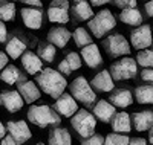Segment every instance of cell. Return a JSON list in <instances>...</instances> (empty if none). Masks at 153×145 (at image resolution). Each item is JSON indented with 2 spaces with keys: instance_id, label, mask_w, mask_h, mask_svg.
Returning a JSON list of instances; mask_svg holds the SVG:
<instances>
[{
  "instance_id": "cell-1",
  "label": "cell",
  "mask_w": 153,
  "mask_h": 145,
  "mask_svg": "<svg viewBox=\"0 0 153 145\" xmlns=\"http://www.w3.org/2000/svg\"><path fill=\"white\" fill-rule=\"evenodd\" d=\"M35 84L43 93L49 95L54 99H58L68 87V80L58 70L46 67L35 76Z\"/></svg>"
},
{
  "instance_id": "cell-2",
  "label": "cell",
  "mask_w": 153,
  "mask_h": 145,
  "mask_svg": "<svg viewBox=\"0 0 153 145\" xmlns=\"http://www.w3.org/2000/svg\"><path fill=\"white\" fill-rule=\"evenodd\" d=\"M28 121L40 128L49 127V125H54L57 127L61 122V116L58 113H55L52 110V107L48 104H40V105H31L28 113Z\"/></svg>"
},
{
  "instance_id": "cell-3",
  "label": "cell",
  "mask_w": 153,
  "mask_h": 145,
  "mask_svg": "<svg viewBox=\"0 0 153 145\" xmlns=\"http://www.w3.org/2000/svg\"><path fill=\"white\" fill-rule=\"evenodd\" d=\"M115 26H117V18L110 12V9H101L87 21V28L95 38H103Z\"/></svg>"
},
{
  "instance_id": "cell-4",
  "label": "cell",
  "mask_w": 153,
  "mask_h": 145,
  "mask_svg": "<svg viewBox=\"0 0 153 145\" xmlns=\"http://www.w3.org/2000/svg\"><path fill=\"white\" fill-rule=\"evenodd\" d=\"M71 125L80 138L87 139L94 136V131L97 128V119L91 112H87L86 109H80L71 118Z\"/></svg>"
},
{
  "instance_id": "cell-5",
  "label": "cell",
  "mask_w": 153,
  "mask_h": 145,
  "mask_svg": "<svg viewBox=\"0 0 153 145\" xmlns=\"http://www.w3.org/2000/svg\"><path fill=\"white\" fill-rule=\"evenodd\" d=\"M69 92H71L69 95L76 102H81L84 105H92L97 101L95 90L91 87V83H89L84 76H76L69 84Z\"/></svg>"
},
{
  "instance_id": "cell-6",
  "label": "cell",
  "mask_w": 153,
  "mask_h": 145,
  "mask_svg": "<svg viewBox=\"0 0 153 145\" xmlns=\"http://www.w3.org/2000/svg\"><path fill=\"white\" fill-rule=\"evenodd\" d=\"M103 49L110 58L130 57L129 40L123 34H110L103 40Z\"/></svg>"
},
{
  "instance_id": "cell-7",
  "label": "cell",
  "mask_w": 153,
  "mask_h": 145,
  "mask_svg": "<svg viewBox=\"0 0 153 145\" xmlns=\"http://www.w3.org/2000/svg\"><path fill=\"white\" fill-rule=\"evenodd\" d=\"M136 72H138V64L135 58H130V57H124L118 61L112 63L110 69H109V73L113 81L132 80V78L136 76Z\"/></svg>"
},
{
  "instance_id": "cell-8",
  "label": "cell",
  "mask_w": 153,
  "mask_h": 145,
  "mask_svg": "<svg viewBox=\"0 0 153 145\" xmlns=\"http://www.w3.org/2000/svg\"><path fill=\"white\" fill-rule=\"evenodd\" d=\"M153 43L152 28L149 24H141L130 32V46H133L138 52L144 50Z\"/></svg>"
},
{
  "instance_id": "cell-9",
  "label": "cell",
  "mask_w": 153,
  "mask_h": 145,
  "mask_svg": "<svg viewBox=\"0 0 153 145\" xmlns=\"http://www.w3.org/2000/svg\"><path fill=\"white\" fill-rule=\"evenodd\" d=\"M6 130H8L9 136L16 141L17 145L28 142L32 138V133H31L26 121H9L6 124Z\"/></svg>"
},
{
  "instance_id": "cell-10",
  "label": "cell",
  "mask_w": 153,
  "mask_h": 145,
  "mask_svg": "<svg viewBox=\"0 0 153 145\" xmlns=\"http://www.w3.org/2000/svg\"><path fill=\"white\" fill-rule=\"evenodd\" d=\"M52 110L58 113L60 116L65 118H72L76 112H78V102H76L69 93H63L58 99H55Z\"/></svg>"
},
{
  "instance_id": "cell-11",
  "label": "cell",
  "mask_w": 153,
  "mask_h": 145,
  "mask_svg": "<svg viewBox=\"0 0 153 145\" xmlns=\"http://www.w3.org/2000/svg\"><path fill=\"white\" fill-rule=\"evenodd\" d=\"M20 17L23 24L29 29H40L43 24V12L42 9L37 8H22L20 9Z\"/></svg>"
},
{
  "instance_id": "cell-12",
  "label": "cell",
  "mask_w": 153,
  "mask_h": 145,
  "mask_svg": "<svg viewBox=\"0 0 153 145\" xmlns=\"http://www.w3.org/2000/svg\"><path fill=\"white\" fill-rule=\"evenodd\" d=\"M71 38H72V32H69V29L63 28V26L51 28L49 32H48V43L52 44L54 47L63 49L65 46H68Z\"/></svg>"
},
{
  "instance_id": "cell-13",
  "label": "cell",
  "mask_w": 153,
  "mask_h": 145,
  "mask_svg": "<svg viewBox=\"0 0 153 145\" xmlns=\"http://www.w3.org/2000/svg\"><path fill=\"white\" fill-rule=\"evenodd\" d=\"M80 55H81V60L87 64V67H91V69H97L103 64V57H101L100 47L95 43L83 47Z\"/></svg>"
},
{
  "instance_id": "cell-14",
  "label": "cell",
  "mask_w": 153,
  "mask_h": 145,
  "mask_svg": "<svg viewBox=\"0 0 153 145\" xmlns=\"http://www.w3.org/2000/svg\"><path fill=\"white\" fill-rule=\"evenodd\" d=\"M2 105L9 113H17L23 109V99L17 90H5L2 92Z\"/></svg>"
},
{
  "instance_id": "cell-15",
  "label": "cell",
  "mask_w": 153,
  "mask_h": 145,
  "mask_svg": "<svg viewBox=\"0 0 153 145\" xmlns=\"http://www.w3.org/2000/svg\"><path fill=\"white\" fill-rule=\"evenodd\" d=\"M117 113V109L113 105L106 101V99H100L95 105H94V116L97 121H101L104 124H109L112 121V118Z\"/></svg>"
},
{
  "instance_id": "cell-16",
  "label": "cell",
  "mask_w": 153,
  "mask_h": 145,
  "mask_svg": "<svg viewBox=\"0 0 153 145\" xmlns=\"http://www.w3.org/2000/svg\"><path fill=\"white\" fill-rule=\"evenodd\" d=\"M130 119L135 131H149L153 127V112L152 110L136 112L130 116Z\"/></svg>"
},
{
  "instance_id": "cell-17",
  "label": "cell",
  "mask_w": 153,
  "mask_h": 145,
  "mask_svg": "<svg viewBox=\"0 0 153 145\" xmlns=\"http://www.w3.org/2000/svg\"><path fill=\"white\" fill-rule=\"evenodd\" d=\"M22 66L29 75H38L43 70V61L32 50H26L22 55Z\"/></svg>"
},
{
  "instance_id": "cell-18",
  "label": "cell",
  "mask_w": 153,
  "mask_h": 145,
  "mask_svg": "<svg viewBox=\"0 0 153 145\" xmlns=\"http://www.w3.org/2000/svg\"><path fill=\"white\" fill-rule=\"evenodd\" d=\"M17 92L20 93L23 102L26 104H32L35 101L40 99V89L37 87V84L34 81H23V83H19V89Z\"/></svg>"
},
{
  "instance_id": "cell-19",
  "label": "cell",
  "mask_w": 153,
  "mask_h": 145,
  "mask_svg": "<svg viewBox=\"0 0 153 145\" xmlns=\"http://www.w3.org/2000/svg\"><path fill=\"white\" fill-rule=\"evenodd\" d=\"M81 64H83V61H81L80 55L76 54V52H69V54L65 57V60L58 64V69H57V70L66 78V76H69L74 70H78V69L81 67Z\"/></svg>"
},
{
  "instance_id": "cell-20",
  "label": "cell",
  "mask_w": 153,
  "mask_h": 145,
  "mask_svg": "<svg viewBox=\"0 0 153 145\" xmlns=\"http://www.w3.org/2000/svg\"><path fill=\"white\" fill-rule=\"evenodd\" d=\"M91 87L98 90V92H113L115 90V81L112 80V76L109 73V70H101L100 73H97L92 81H91Z\"/></svg>"
},
{
  "instance_id": "cell-21",
  "label": "cell",
  "mask_w": 153,
  "mask_h": 145,
  "mask_svg": "<svg viewBox=\"0 0 153 145\" xmlns=\"http://www.w3.org/2000/svg\"><path fill=\"white\" fill-rule=\"evenodd\" d=\"M109 102L113 105L115 109H126L132 105L133 102V93L129 89H117L112 92V95H109Z\"/></svg>"
},
{
  "instance_id": "cell-22",
  "label": "cell",
  "mask_w": 153,
  "mask_h": 145,
  "mask_svg": "<svg viewBox=\"0 0 153 145\" xmlns=\"http://www.w3.org/2000/svg\"><path fill=\"white\" fill-rule=\"evenodd\" d=\"M112 130L118 135H129L130 130H132V119L129 113L126 112H120V113H115V116L112 118L110 121Z\"/></svg>"
},
{
  "instance_id": "cell-23",
  "label": "cell",
  "mask_w": 153,
  "mask_h": 145,
  "mask_svg": "<svg viewBox=\"0 0 153 145\" xmlns=\"http://www.w3.org/2000/svg\"><path fill=\"white\" fill-rule=\"evenodd\" d=\"M72 16L76 21H89L94 17V9L86 0H76L72 3Z\"/></svg>"
},
{
  "instance_id": "cell-24",
  "label": "cell",
  "mask_w": 153,
  "mask_h": 145,
  "mask_svg": "<svg viewBox=\"0 0 153 145\" xmlns=\"http://www.w3.org/2000/svg\"><path fill=\"white\" fill-rule=\"evenodd\" d=\"M48 145H72V136L66 128L54 127L49 131Z\"/></svg>"
},
{
  "instance_id": "cell-25",
  "label": "cell",
  "mask_w": 153,
  "mask_h": 145,
  "mask_svg": "<svg viewBox=\"0 0 153 145\" xmlns=\"http://www.w3.org/2000/svg\"><path fill=\"white\" fill-rule=\"evenodd\" d=\"M25 52H26V44H25V41H22L19 37H12L6 41L5 54L8 55V58L19 60V58H22V55Z\"/></svg>"
},
{
  "instance_id": "cell-26",
  "label": "cell",
  "mask_w": 153,
  "mask_h": 145,
  "mask_svg": "<svg viewBox=\"0 0 153 145\" xmlns=\"http://www.w3.org/2000/svg\"><path fill=\"white\" fill-rule=\"evenodd\" d=\"M120 20L124 24H129V26H141L143 24V14L136 8L123 9L120 12Z\"/></svg>"
},
{
  "instance_id": "cell-27",
  "label": "cell",
  "mask_w": 153,
  "mask_h": 145,
  "mask_svg": "<svg viewBox=\"0 0 153 145\" xmlns=\"http://www.w3.org/2000/svg\"><path fill=\"white\" fill-rule=\"evenodd\" d=\"M135 99L138 104H147L153 105V86L144 84V86H138L135 89Z\"/></svg>"
},
{
  "instance_id": "cell-28",
  "label": "cell",
  "mask_w": 153,
  "mask_h": 145,
  "mask_svg": "<svg viewBox=\"0 0 153 145\" xmlns=\"http://www.w3.org/2000/svg\"><path fill=\"white\" fill-rule=\"evenodd\" d=\"M0 80L3 83L12 86V84H19V80H22V73L19 72V69L12 64H8L6 67L0 72Z\"/></svg>"
},
{
  "instance_id": "cell-29",
  "label": "cell",
  "mask_w": 153,
  "mask_h": 145,
  "mask_svg": "<svg viewBox=\"0 0 153 145\" xmlns=\"http://www.w3.org/2000/svg\"><path fill=\"white\" fill-rule=\"evenodd\" d=\"M48 20L51 23H58V24H65L69 21V11L68 9H61L55 6H49L48 9Z\"/></svg>"
},
{
  "instance_id": "cell-30",
  "label": "cell",
  "mask_w": 153,
  "mask_h": 145,
  "mask_svg": "<svg viewBox=\"0 0 153 145\" xmlns=\"http://www.w3.org/2000/svg\"><path fill=\"white\" fill-rule=\"evenodd\" d=\"M55 55H57V47H54L52 44L49 43H40L37 47V57L40 58L42 61H46V63H52L55 60Z\"/></svg>"
},
{
  "instance_id": "cell-31",
  "label": "cell",
  "mask_w": 153,
  "mask_h": 145,
  "mask_svg": "<svg viewBox=\"0 0 153 145\" xmlns=\"http://www.w3.org/2000/svg\"><path fill=\"white\" fill-rule=\"evenodd\" d=\"M72 38H74L75 46H78L81 49L89 46V44H92V35L87 32L86 28H76L72 34Z\"/></svg>"
},
{
  "instance_id": "cell-32",
  "label": "cell",
  "mask_w": 153,
  "mask_h": 145,
  "mask_svg": "<svg viewBox=\"0 0 153 145\" xmlns=\"http://www.w3.org/2000/svg\"><path fill=\"white\" fill-rule=\"evenodd\" d=\"M136 64L144 69H153V49L139 50L136 55Z\"/></svg>"
},
{
  "instance_id": "cell-33",
  "label": "cell",
  "mask_w": 153,
  "mask_h": 145,
  "mask_svg": "<svg viewBox=\"0 0 153 145\" xmlns=\"http://www.w3.org/2000/svg\"><path fill=\"white\" fill-rule=\"evenodd\" d=\"M16 18V5L11 2H0V21H12Z\"/></svg>"
},
{
  "instance_id": "cell-34",
  "label": "cell",
  "mask_w": 153,
  "mask_h": 145,
  "mask_svg": "<svg viewBox=\"0 0 153 145\" xmlns=\"http://www.w3.org/2000/svg\"><path fill=\"white\" fill-rule=\"evenodd\" d=\"M130 139L127 135H118V133H110L104 139V145H129Z\"/></svg>"
},
{
  "instance_id": "cell-35",
  "label": "cell",
  "mask_w": 153,
  "mask_h": 145,
  "mask_svg": "<svg viewBox=\"0 0 153 145\" xmlns=\"http://www.w3.org/2000/svg\"><path fill=\"white\" fill-rule=\"evenodd\" d=\"M81 145H104V138L100 135H94L87 139H83Z\"/></svg>"
},
{
  "instance_id": "cell-36",
  "label": "cell",
  "mask_w": 153,
  "mask_h": 145,
  "mask_svg": "<svg viewBox=\"0 0 153 145\" xmlns=\"http://www.w3.org/2000/svg\"><path fill=\"white\" fill-rule=\"evenodd\" d=\"M118 8L121 9H130V8H136V2L135 0H115L113 2Z\"/></svg>"
},
{
  "instance_id": "cell-37",
  "label": "cell",
  "mask_w": 153,
  "mask_h": 145,
  "mask_svg": "<svg viewBox=\"0 0 153 145\" xmlns=\"http://www.w3.org/2000/svg\"><path fill=\"white\" fill-rule=\"evenodd\" d=\"M141 80L153 86V69H143L141 70Z\"/></svg>"
},
{
  "instance_id": "cell-38",
  "label": "cell",
  "mask_w": 153,
  "mask_h": 145,
  "mask_svg": "<svg viewBox=\"0 0 153 145\" xmlns=\"http://www.w3.org/2000/svg\"><path fill=\"white\" fill-rule=\"evenodd\" d=\"M8 38V29L3 21H0V43H5Z\"/></svg>"
},
{
  "instance_id": "cell-39",
  "label": "cell",
  "mask_w": 153,
  "mask_h": 145,
  "mask_svg": "<svg viewBox=\"0 0 153 145\" xmlns=\"http://www.w3.org/2000/svg\"><path fill=\"white\" fill-rule=\"evenodd\" d=\"M51 6L61 8V9H68V8L71 6V3L66 2V0H55V2H51Z\"/></svg>"
},
{
  "instance_id": "cell-40",
  "label": "cell",
  "mask_w": 153,
  "mask_h": 145,
  "mask_svg": "<svg viewBox=\"0 0 153 145\" xmlns=\"http://www.w3.org/2000/svg\"><path fill=\"white\" fill-rule=\"evenodd\" d=\"M23 3L26 5L28 8H37V9H40L42 5H43L40 0H23Z\"/></svg>"
},
{
  "instance_id": "cell-41",
  "label": "cell",
  "mask_w": 153,
  "mask_h": 145,
  "mask_svg": "<svg viewBox=\"0 0 153 145\" xmlns=\"http://www.w3.org/2000/svg\"><path fill=\"white\" fill-rule=\"evenodd\" d=\"M8 55L5 54V52H0V72H2L6 66H8Z\"/></svg>"
},
{
  "instance_id": "cell-42",
  "label": "cell",
  "mask_w": 153,
  "mask_h": 145,
  "mask_svg": "<svg viewBox=\"0 0 153 145\" xmlns=\"http://www.w3.org/2000/svg\"><path fill=\"white\" fill-rule=\"evenodd\" d=\"M129 145H147V141L144 138H132Z\"/></svg>"
},
{
  "instance_id": "cell-43",
  "label": "cell",
  "mask_w": 153,
  "mask_h": 145,
  "mask_svg": "<svg viewBox=\"0 0 153 145\" xmlns=\"http://www.w3.org/2000/svg\"><path fill=\"white\" fill-rule=\"evenodd\" d=\"M0 145H17V144H16V141L12 139L9 135H6L2 141H0Z\"/></svg>"
},
{
  "instance_id": "cell-44",
  "label": "cell",
  "mask_w": 153,
  "mask_h": 145,
  "mask_svg": "<svg viewBox=\"0 0 153 145\" xmlns=\"http://www.w3.org/2000/svg\"><path fill=\"white\" fill-rule=\"evenodd\" d=\"M144 9H146V12H147L149 17H153V0H152V2H147V3H146Z\"/></svg>"
},
{
  "instance_id": "cell-45",
  "label": "cell",
  "mask_w": 153,
  "mask_h": 145,
  "mask_svg": "<svg viewBox=\"0 0 153 145\" xmlns=\"http://www.w3.org/2000/svg\"><path fill=\"white\" fill-rule=\"evenodd\" d=\"M107 3H109L107 0H92L89 5L91 6H103V5H107Z\"/></svg>"
},
{
  "instance_id": "cell-46",
  "label": "cell",
  "mask_w": 153,
  "mask_h": 145,
  "mask_svg": "<svg viewBox=\"0 0 153 145\" xmlns=\"http://www.w3.org/2000/svg\"><path fill=\"white\" fill-rule=\"evenodd\" d=\"M5 136H6V127L2 124V121H0V141H2Z\"/></svg>"
},
{
  "instance_id": "cell-47",
  "label": "cell",
  "mask_w": 153,
  "mask_h": 145,
  "mask_svg": "<svg viewBox=\"0 0 153 145\" xmlns=\"http://www.w3.org/2000/svg\"><path fill=\"white\" fill-rule=\"evenodd\" d=\"M149 142H150V144L153 145V127H152V128L149 130Z\"/></svg>"
},
{
  "instance_id": "cell-48",
  "label": "cell",
  "mask_w": 153,
  "mask_h": 145,
  "mask_svg": "<svg viewBox=\"0 0 153 145\" xmlns=\"http://www.w3.org/2000/svg\"><path fill=\"white\" fill-rule=\"evenodd\" d=\"M0 105H2V92H0Z\"/></svg>"
},
{
  "instance_id": "cell-49",
  "label": "cell",
  "mask_w": 153,
  "mask_h": 145,
  "mask_svg": "<svg viewBox=\"0 0 153 145\" xmlns=\"http://www.w3.org/2000/svg\"><path fill=\"white\" fill-rule=\"evenodd\" d=\"M37 145H45V144H42V142H38V144H37Z\"/></svg>"
}]
</instances>
